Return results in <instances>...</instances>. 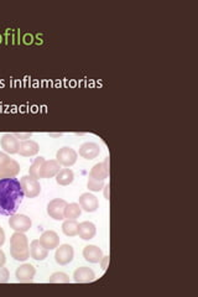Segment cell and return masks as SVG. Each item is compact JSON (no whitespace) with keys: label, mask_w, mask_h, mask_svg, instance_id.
I'll return each mask as SVG.
<instances>
[{"label":"cell","mask_w":198,"mask_h":297,"mask_svg":"<svg viewBox=\"0 0 198 297\" xmlns=\"http://www.w3.org/2000/svg\"><path fill=\"white\" fill-rule=\"evenodd\" d=\"M43 161H45V158H42V156H39V158H36L35 160H34V162L31 163V166H30L29 169L30 176L35 177V178L39 179V170H40Z\"/></svg>","instance_id":"cell-25"},{"label":"cell","mask_w":198,"mask_h":297,"mask_svg":"<svg viewBox=\"0 0 198 297\" xmlns=\"http://www.w3.org/2000/svg\"><path fill=\"white\" fill-rule=\"evenodd\" d=\"M97 233V228L96 225L93 224L92 222H82L79 223V228H78V236L83 240H89V239L94 238Z\"/></svg>","instance_id":"cell-20"},{"label":"cell","mask_w":198,"mask_h":297,"mask_svg":"<svg viewBox=\"0 0 198 297\" xmlns=\"http://www.w3.org/2000/svg\"><path fill=\"white\" fill-rule=\"evenodd\" d=\"M50 137H61V134H50Z\"/></svg>","instance_id":"cell-34"},{"label":"cell","mask_w":198,"mask_h":297,"mask_svg":"<svg viewBox=\"0 0 198 297\" xmlns=\"http://www.w3.org/2000/svg\"><path fill=\"white\" fill-rule=\"evenodd\" d=\"M75 257V250H73L72 245L70 244H62L56 248V253H55V260L59 265H67L73 260Z\"/></svg>","instance_id":"cell-6"},{"label":"cell","mask_w":198,"mask_h":297,"mask_svg":"<svg viewBox=\"0 0 198 297\" xmlns=\"http://www.w3.org/2000/svg\"><path fill=\"white\" fill-rule=\"evenodd\" d=\"M48 282H51V284H68L70 282V276L67 274L59 271V273H54L50 276Z\"/></svg>","instance_id":"cell-24"},{"label":"cell","mask_w":198,"mask_h":297,"mask_svg":"<svg viewBox=\"0 0 198 297\" xmlns=\"http://www.w3.org/2000/svg\"><path fill=\"white\" fill-rule=\"evenodd\" d=\"M5 243V232L3 230V228L0 227V246Z\"/></svg>","instance_id":"cell-31"},{"label":"cell","mask_w":198,"mask_h":297,"mask_svg":"<svg viewBox=\"0 0 198 297\" xmlns=\"http://www.w3.org/2000/svg\"><path fill=\"white\" fill-rule=\"evenodd\" d=\"M5 261H6L5 254H4L3 250L0 249V266H4V264H5Z\"/></svg>","instance_id":"cell-32"},{"label":"cell","mask_w":198,"mask_h":297,"mask_svg":"<svg viewBox=\"0 0 198 297\" xmlns=\"http://www.w3.org/2000/svg\"><path fill=\"white\" fill-rule=\"evenodd\" d=\"M73 278L75 281L78 284H88L92 282L96 278V274L92 270L91 268H87V266H80V268L76 269L75 273H73Z\"/></svg>","instance_id":"cell-14"},{"label":"cell","mask_w":198,"mask_h":297,"mask_svg":"<svg viewBox=\"0 0 198 297\" xmlns=\"http://www.w3.org/2000/svg\"><path fill=\"white\" fill-rule=\"evenodd\" d=\"M35 266L25 262V264L20 265L19 268L15 270V277L18 278V281L20 282H30L32 281V278L35 277Z\"/></svg>","instance_id":"cell-9"},{"label":"cell","mask_w":198,"mask_h":297,"mask_svg":"<svg viewBox=\"0 0 198 297\" xmlns=\"http://www.w3.org/2000/svg\"><path fill=\"white\" fill-rule=\"evenodd\" d=\"M39 240L47 250L56 249L59 245V237L55 230H45L40 236Z\"/></svg>","instance_id":"cell-12"},{"label":"cell","mask_w":198,"mask_h":297,"mask_svg":"<svg viewBox=\"0 0 198 297\" xmlns=\"http://www.w3.org/2000/svg\"><path fill=\"white\" fill-rule=\"evenodd\" d=\"M100 154V147L97 142L87 141L79 146V155L87 160H93Z\"/></svg>","instance_id":"cell-15"},{"label":"cell","mask_w":198,"mask_h":297,"mask_svg":"<svg viewBox=\"0 0 198 297\" xmlns=\"http://www.w3.org/2000/svg\"><path fill=\"white\" fill-rule=\"evenodd\" d=\"M24 191L18 178L0 179V214L13 216L24 199Z\"/></svg>","instance_id":"cell-1"},{"label":"cell","mask_w":198,"mask_h":297,"mask_svg":"<svg viewBox=\"0 0 198 297\" xmlns=\"http://www.w3.org/2000/svg\"><path fill=\"white\" fill-rule=\"evenodd\" d=\"M67 206V202L62 198H55L47 204V214L55 220L64 219V208Z\"/></svg>","instance_id":"cell-5"},{"label":"cell","mask_w":198,"mask_h":297,"mask_svg":"<svg viewBox=\"0 0 198 297\" xmlns=\"http://www.w3.org/2000/svg\"><path fill=\"white\" fill-rule=\"evenodd\" d=\"M20 172V165L16 160H10L5 162L4 165L0 166V179L3 178H10V177H15L16 175Z\"/></svg>","instance_id":"cell-16"},{"label":"cell","mask_w":198,"mask_h":297,"mask_svg":"<svg viewBox=\"0 0 198 297\" xmlns=\"http://www.w3.org/2000/svg\"><path fill=\"white\" fill-rule=\"evenodd\" d=\"M87 187L89 188V191L99 192V191H102L103 187H104V181H103V179H96V178H92V177H88Z\"/></svg>","instance_id":"cell-26"},{"label":"cell","mask_w":198,"mask_h":297,"mask_svg":"<svg viewBox=\"0 0 198 297\" xmlns=\"http://www.w3.org/2000/svg\"><path fill=\"white\" fill-rule=\"evenodd\" d=\"M82 213V208L78 203H67L64 208V219H77Z\"/></svg>","instance_id":"cell-23"},{"label":"cell","mask_w":198,"mask_h":297,"mask_svg":"<svg viewBox=\"0 0 198 297\" xmlns=\"http://www.w3.org/2000/svg\"><path fill=\"white\" fill-rule=\"evenodd\" d=\"M31 219L30 217L25 216V214H13L9 218V225H10L11 229H14L15 232H27V230L31 228Z\"/></svg>","instance_id":"cell-7"},{"label":"cell","mask_w":198,"mask_h":297,"mask_svg":"<svg viewBox=\"0 0 198 297\" xmlns=\"http://www.w3.org/2000/svg\"><path fill=\"white\" fill-rule=\"evenodd\" d=\"M30 257L35 260H45L48 255V250L40 243L39 239H34L29 245Z\"/></svg>","instance_id":"cell-17"},{"label":"cell","mask_w":198,"mask_h":297,"mask_svg":"<svg viewBox=\"0 0 198 297\" xmlns=\"http://www.w3.org/2000/svg\"><path fill=\"white\" fill-rule=\"evenodd\" d=\"M59 169L61 165L57 162V160H45L39 170V178H50L56 176Z\"/></svg>","instance_id":"cell-8"},{"label":"cell","mask_w":198,"mask_h":297,"mask_svg":"<svg viewBox=\"0 0 198 297\" xmlns=\"http://www.w3.org/2000/svg\"><path fill=\"white\" fill-rule=\"evenodd\" d=\"M103 193H104L105 199H109V185H104V187H103Z\"/></svg>","instance_id":"cell-33"},{"label":"cell","mask_w":198,"mask_h":297,"mask_svg":"<svg viewBox=\"0 0 198 297\" xmlns=\"http://www.w3.org/2000/svg\"><path fill=\"white\" fill-rule=\"evenodd\" d=\"M78 228H79V223L76 219H66L62 224V230L67 237L78 236Z\"/></svg>","instance_id":"cell-22"},{"label":"cell","mask_w":198,"mask_h":297,"mask_svg":"<svg viewBox=\"0 0 198 297\" xmlns=\"http://www.w3.org/2000/svg\"><path fill=\"white\" fill-rule=\"evenodd\" d=\"M109 176V158H105L103 162L96 163L89 171V177L104 181Z\"/></svg>","instance_id":"cell-10"},{"label":"cell","mask_w":198,"mask_h":297,"mask_svg":"<svg viewBox=\"0 0 198 297\" xmlns=\"http://www.w3.org/2000/svg\"><path fill=\"white\" fill-rule=\"evenodd\" d=\"M9 276H10V274H9L8 269L0 266V284H5V282H8Z\"/></svg>","instance_id":"cell-27"},{"label":"cell","mask_w":198,"mask_h":297,"mask_svg":"<svg viewBox=\"0 0 198 297\" xmlns=\"http://www.w3.org/2000/svg\"><path fill=\"white\" fill-rule=\"evenodd\" d=\"M0 145L6 154H18L20 140L14 134H4L0 139Z\"/></svg>","instance_id":"cell-11"},{"label":"cell","mask_w":198,"mask_h":297,"mask_svg":"<svg viewBox=\"0 0 198 297\" xmlns=\"http://www.w3.org/2000/svg\"><path fill=\"white\" fill-rule=\"evenodd\" d=\"M15 138H18V139L19 140H22V141H24V140H29L30 138L32 137V133H15Z\"/></svg>","instance_id":"cell-28"},{"label":"cell","mask_w":198,"mask_h":297,"mask_svg":"<svg viewBox=\"0 0 198 297\" xmlns=\"http://www.w3.org/2000/svg\"><path fill=\"white\" fill-rule=\"evenodd\" d=\"M20 183H21V188L24 191V195L29 198L38 197L41 192V185L39 182V179L35 177L30 176H22L20 178Z\"/></svg>","instance_id":"cell-3"},{"label":"cell","mask_w":198,"mask_h":297,"mask_svg":"<svg viewBox=\"0 0 198 297\" xmlns=\"http://www.w3.org/2000/svg\"><path fill=\"white\" fill-rule=\"evenodd\" d=\"M83 257L92 264H97L102 260L103 252L97 245H87L83 248Z\"/></svg>","instance_id":"cell-18"},{"label":"cell","mask_w":198,"mask_h":297,"mask_svg":"<svg viewBox=\"0 0 198 297\" xmlns=\"http://www.w3.org/2000/svg\"><path fill=\"white\" fill-rule=\"evenodd\" d=\"M78 153L70 146H63L59 149L56 153V160L59 165L64 167L72 166L73 163L77 161Z\"/></svg>","instance_id":"cell-4"},{"label":"cell","mask_w":198,"mask_h":297,"mask_svg":"<svg viewBox=\"0 0 198 297\" xmlns=\"http://www.w3.org/2000/svg\"><path fill=\"white\" fill-rule=\"evenodd\" d=\"M75 179V174L71 169H62L57 172L56 182L61 186H67L73 182Z\"/></svg>","instance_id":"cell-21"},{"label":"cell","mask_w":198,"mask_h":297,"mask_svg":"<svg viewBox=\"0 0 198 297\" xmlns=\"http://www.w3.org/2000/svg\"><path fill=\"white\" fill-rule=\"evenodd\" d=\"M78 201H79L78 204L80 206V208L86 212H96L99 207L98 198L89 192L82 193V195L79 196V199H78Z\"/></svg>","instance_id":"cell-13"},{"label":"cell","mask_w":198,"mask_h":297,"mask_svg":"<svg viewBox=\"0 0 198 297\" xmlns=\"http://www.w3.org/2000/svg\"><path fill=\"white\" fill-rule=\"evenodd\" d=\"M40 147H39V144L34 140H24V141L20 142L19 145V150H18V154H20L21 156H34L39 153Z\"/></svg>","instance_id":"cell-19"},{"label":"cell","mask_w":198,"mask_h":297,"mask_svg":"<svg viewBox=\"0 0 198 297\" xmlns=\"http://www.w3.org/2000/svg\"><path fill=\"white\" fill-rule=\"evenodd\" d=\"M10 254L18 261H26L30 257L29 239L22 232H15L11 236Z\"/></svg>","instance_id":"cell-2"},{"label":"cell","mask_w":198,"mask_h":297,"mask_svg":"<svg viewBox=\"0 0 198 297\" xmlns=\"http://www.w3.org/2000/svg\"><path fill=\"white\" fill-rule=\"evenodd\" d=\"M9 160H10V156L6 153H1V151H0V166L4 165L5 162H8Z\"/></svg>","instance_id":"cell-29"},{"label":"cell","mask_w":198,"mask_h":297,"mask_svg":"<svg viewBox=\"0 0 198 297\" xmlns=\"http://www.w3.org/2000/svg\"><path fill=\"white\" fill-rule=\"evenodd\" d=\"M100 265H102L103 270H107L108 265H109V257H103L102 260H100Z\"/></svg>","instance_id":"cell-30"}]
</instances>
